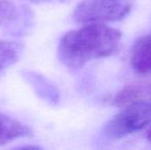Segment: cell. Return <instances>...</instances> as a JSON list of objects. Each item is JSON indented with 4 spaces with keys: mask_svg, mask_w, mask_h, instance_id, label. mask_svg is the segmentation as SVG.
<instances>
[{
    "mask_svg": "<svg viewBox=\"0 0 151 150\" xmlns=\"http://www.w3.org/2000/svg\"><path fill=\"white\" fill-rule=\"evenodd\" d=\"M121 33L101 23L86 24L61 38L58 58L69 69H79L93 60L107 58L120 45Z\"/></svg>",
    "mask_w": 151,
    "mask_h": 150,
    "instance_id": "1",
    "label": "cell"
},
{
    "mask_svg": "<svg viewBox=\"0 0 151 150\" xmlns=\"http://www.w3.org/2000/svg\"><path fill=\"white\" fill-rule=\"evenodd\" d=\"M135 0H81L74 8V22L78 24L115 22L127 17Z\"/></svg>",
    "mask_w": 151,
    "mask_h": 150,
    "instance_id": "2",
    "label": "cell"
},
{
    "mask_svg": "<svg viewBox=\"0 0 151 150\" xmlns=\"http://www.w3.org/2000/svg\"><path fill=\"white\" fill-rule=\"evenodd\" d=\"M151 122V103L138 100L122 107L104 128V134L110 139H120L141 131Z\"/></svg>",
    "mask_w": 151,
    "mask_h": 150,
    "instance_id": "3",
    "label": "cell"
},
{
    "mask_svg": "<svg viewBox=\"0 0 151 150\" xmlns=\"http://www.w3.org/2000/svg\"><path fill=\"white\" fill-rule=\"evenodd\" d=\"M32 25L29 9L19 7L12 0H0V27L9 33H27Z\"/></svg>",
    "mask_w": 151,
    "mask_h": 150,
    "instance_id": "4",
    "label": "cell"
},
{
    "mask_svg": "<svg viewBox=\"0 0 151 150\" xmlns=\"http://www.w3.org/2000/svg\"><path fill=\"white\" fill-rule=\"evenodd\" d=\"M22 76L41 100L50 105L58 104L60 101V92L45 76L31 70H24Z\"/></svg>",
    "mask_w": 151,
    "mask_h": 150,
    "instance_id": "5",
    "label": "cell"
},
{
    "mask_svg": "<svg viewBox=\"0 0 151 150\" xmlns=\"http://www.w3.org/2000/svg\"><path fill=\"white\" fill-rule=\"evenodd\" d=\"M131 64L138 74H151V33L140 37L134 43Z\"/></svg>",
    "mask_w": 151,
    "mask_h": 150,
    "instance_id": "6",
    "label": "cell"
},
{
    "mask_svg": "<svg viewBox=\"0 0 151 150\" xmlns=\"http://www.w3.org/2000/svg\"><path fill=\"white\" fill-rule=\"evenodd\" d=\"M31 134V128L25 123L0 112V146L28 137Z\"/></svg>",
    "mask_w": 151,
    "mask_h": 150,
    "instance_id": "7",
    "label": "cell"
},
{
    "mask_svg": "<svg viewBox=\"0 0 151 150\" xmlns=\"http://www.w3.org/2000/svg\"><path fill=\"white\" fill-rule=\"evenodd\" d=\"M23 50V45L18 42L0 40V74L20 60Z\"/></svg>",
    "mask_w": 151,
    "mask_h": 150,
    "instance_id": "8",
    "label": "cell"
},
{
    "mask_svg": "<svg viewBox=\"0 0 151 150\" xmlns=\"http://www.w3.org/2000/svg\"><path fill=\"white\" fill-rule=\"evenodd\" d=\"M142 95L141 88L137 85H127L123 88L120 92L117 93L114 99L112 100L115 106L117 107H125L136 101L140 100V97Z\"/></svg>",
    "mask_w": 151,
    "mask_h": 150,
    "instance_id": "9",
    "label": "cell"
},
{
    "mask_svg": "<svg viewBox=\"0 0 151 150\" xmlns=\"http://www.w3.org/2000/svg\"><path fill=\"white\" fill-rule=\"evenodd\" d=\"M34 3H50V2H65L68 0H30Z\"/></svg>",
    "mask_w": 151,
    "mask_h": 150,
    "instance_id": "10",
    "label": "cell"
},
{
    "mask_svg": "<svg viewBox=\"0 0 151 150\" xmlns=\"http://www.w3.org/2000/svg\"><path fill=\"white\" fill-rule=\"evenodd\" d=\"M147 139L151 142V128L149 131H148V133H147Z\"/></svg>",
    "mask_w": 151,
    "mask_h": 150,
    "instance_id": "11",
    "label": "cell"
}]
</instances>
